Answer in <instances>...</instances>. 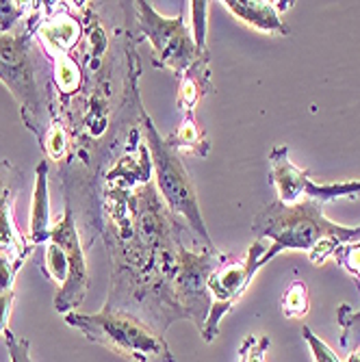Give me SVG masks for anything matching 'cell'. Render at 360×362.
<instances>
[{"mask_svg": "<svg viewBox=\"0 0 360 362\" xmlns=\"http://www.w3.org/2000/svg\"><path fill=\"white\" fill-rule=\"evenodd\" d=\"M11 306H13V291L0 293V334H5V330H9L7 325H9Z\"/></svg>", "mask_w": 360, "mask_h": 362, "instance_id": "cell-27", "label": "cell"}, {"mask_svg": "<svg viewBox=\"0 0 360 362\" xmlns=\"http://www.w3.org/2000/svg\"><path fill=\"white\" fill-rule=\"evenodd\" d=\"M133 5L137 11L144 37L152 46V63L156 68L174 72L180 78L193 65V61L200 54H204L195 46L185 18L182 16L166 18L150 3H133Z\"/></svg>", "mask_w": 360, "mask_h": 362, "instance_id": "cell-5", "label": "cell"}, {"mask_svg": "<svg viewBox=\"0 0 360 362\" xmlns=\"http://www.w3.org/2000/svg\"><path fill=\"white\" fill-rule=\"evenodd\" d=\"M0 81L18 100L26 126L42 137L40 122L44 103L28 33H0Z\"/></svg>", "mask_w": 360, "mask_h": 362, "instance_id": "cell-4", "label": "cell"}, {"mask_svg": "<svg viewBox=\"0 0 360 362\" xmlns=\"http://www.w3.org/2000/svg\"><path fill=\"white\" fill-rule=\"evenodd\" d=\"M269 170H272V182L278 189V202L298 204L302 200V195L306 197V187L310 182L308 172L293 165V163L289 160L286 148L278 146L272 150Z\"/></svg>", "mask_w": 360, "mask_h": 362, "instance_id": "cell-8", "label": "cell"}, {"mask_svg": "<svg viewBox=\"0 0 360 362\" xmlns=\"http://www.w3.org/2000/svg\"><path fill=\"white\" fill-rule=\"evenodd\" d=\"M16 193H18V187L13 185V180L0 174V252H7L20 260H26L28 252H24V247L26 250H33V247L13 226Z\"/></svg>", "mask_w": 360, "mask_h": 362, "instance_id": "cell-11", "label": "cell"}, {"mask_svg": "<svg viewBox=\"0 0 360 362\" xmlns=\"http://www.w3.org/2000/svg\"><path fill=\"white\" fill-rule=\"evenodd\" d=\"M310 300H308V288L302 280L291 282L289 288L282 295V313L291 319H298L308 315Z\"/></svg>", "mask_w": 360, "mask_h": 362, "instance_id": "cell-15", "label": "cell"}, {"mask_svg": "<svg viewBox=\"0 0 360 362\" xmlns=\"http://www.w3.org/2000/svg\"><path fill=\"white\" fill-rule=\"evenodd\" d=\"M44 148L48 152V156L54 160H59L65 154V150H68V135H65V128L59 122L50 124L48 130L44 133Z\"/></svg>", "mask_w": 360, "mask_h": 362, "instance_id": "cell-21", "label": "cell"}, {"mask_svg": "<svg viewBox=\"0 0 360 362\" xmlns=\"http://www.w3.org/2000/svg\"><path fill=\"white\" fill-rule=\"evenodd\" d=\"M50 241H54L57 245L63 247V252L68 254V262H70L68 280L61 284V291L54 298V308L63 315H68L83 304L87 286H89L87 258H85V252L81 245V237L76 233V223H74V215H72L70 206H65L63 217L57 223H52Z\"/></svg>", "mask_w": 360, "mask_h": 362, "instance_id": "cell-7", "label": "cell"}, {"mask_svg": "<svg viewBox=\"0 0 360 362\" xmlns=\"http://www.w3.org/2000/svg\"><path fill=\"white\" fill-rule=\"evenodd\" d=\"M144 126H146V141H148V150L152 154V168L156 174V185L158 191L166 200L170 213L178 215L189 230H193L195 241L204 243V247L215 250L207 226L198 206V193L193 189V182L185 170V165L180 163V154L176 150L170 148V144L163 139L154 124L150 122L148 115H144Z\"/></svg>", "mask_w": 360, "mask_h": 362, "instance_id": "cell-3", "label": "cell"}, {"mask_svg": "<svg viewBox=\"0 0 360 362\" xmlns=\"http://www.w3.org/2000/svg\"><path fill=\"white\" fill-rule=\"evenodd\" d=\"M233 16H237L248 26L260 33H278V35H289L286 24L280 20V11L286 5L274 7V3H263V0H226L221 3Z\"/></svg>", "mask_w": 360, "mask_h": 362, "instance_id": "cell-9", "label": "cell"}, {"mask_svg": "<svg viewBox=\"0 0 360 362\" xmlns=\"http://www.w3.org/2000/svg\"><path fill=\"white\" fill-rule=\"evenodd\" d=\"M332 258H337V260L341 262V265L358 280V286H360V237L354 239V241L343 243V245L335 252Z\"/></svg>", "mask_w": 360, "mask_h": 362, "instance_id": "cell-18", "label": "cell"}, {"mask_svg": "<svg viewBox=\"0 0 360 362\" xmlns=\"http://www.w3.org/2000/svg\"><path fill=\"white\" fill-rule=\"evenodd\" d=\"M5 343L9 349V358L11 362H30V351H28V341L24 339H16L13 332L5 330Z\"/></svg>", "mask_w": 360, "mask_h": 362, "instance_id": "cell-25", "label": "cell"}, {"mask_svg": "<svg viewBox=\"0 0 360 362\" xmlns=\"http://www.w3.org/2000/svg\"><path fill=\"white\" fill-rule=\"evenodd\" d=\"M269 247L272 243L267 239H256V243L250 247V252L243 258L226 260L211 274L207 282V288L211 295V310H209L204 327L200 330L207 343H211L217 337L219 321L223 319V315L237 304V300L245 293L256 272L269 260Z\"/></svg>", "mask_w": 360, "mask_h": 362, "instance_id": "cell-6", "label": "cell"}, {"mask_svg": "<svg viewBox=\"0 0 360 362\" xmlns=\"http://www.w3.org/2000/svg\"><path fill=\"white\" fill-rule=\"evenodd\" d=\"M207 11H209V3H191L193 42L200 52H207Z\"/></svg>", "mask_w": 360, "mask_h": 362, "instance_id": "cell-23", "label": "cell"}, {"mask_svg": "<svg viewBox=\"0 0 360 362\" xmlns=\"http://www.w3.org/2000/svg\"><path fill=\"white\" fill-rule=\"evenodd\" d=\"M345 362H360V345H356V347L352 349V354L347 356Z\"/></svg>", "mask_w": 360, "mask_h": 362, "instance_id": "cell-28", "label": "cell"}, {"mask_svg": "<svg viewBox=\"0 0 360 362\" xmlns=\"http://www.w3.org/2000/svg\"><path fill=\"white\" fill-rule=\"evenodd\" d=\"M302 337L306 339V343H308V347H310V354H313V360L315 362H343L337 354H335V349L325 343V341H321L317 334H313V330L308 325H302Z\"/></svg>", "mask_w": 360, "mask_h": 362, "instance_id": "cell-22", "label": "cell"}, {"mask_svg": "<svg viewBox=\"0 0 360 362\" xmlns=\"http://www.w3.org/2000/svg\"><path fill=\"white\" fill-rule=\"evenodd\" d=\"M252 230L258 239L272 243L269 260L284 250H304L315 265L332 258L343 243L360 237V226L349 228L330 221L323 215L321 202L313 197H304L298 204L274 202L265 206Z\"/></svg>", "mask_w": 360, "mask_h": 362, "instance_id": "cell-1", "label": "cell"}, {"mask_svg": "<svg viewBox=\"0 0 360 362\" xmlns=\"http://www.w3.org/2000/svg\"><path fill=\"white\" fill-rule=\"evenodd\" d=\"M50 197H48V160H42L35 172V191L30 202V221H28V245H40L50 241Z\"/></svg>", "mask_w": 360, "mask_h": 362, "instance_id": "cell-10", "label": "cell"}, {"mask_svg": "<svg viewBox=\"0 0 360 362\" xmlns=\"http://www.w3.org/2000/svg\"><path fill=\"white\" fill-rule=\"evenodd\" d=\"M269 337H245L239 347V362H265Z\"/></svg>", "mask_w": 360, "mask_h": 362, "instance_id": "cell-20", "label": "cell"}, {"mask_svg": "<svg viewBox=\"0 0 360 362\" xmlns=\"http://www.w3.org/2000/svg\"><path fill=\"white\" fill-rule=\"evenodd\" d=\"M166 141L178 154L185 152V154H193V156H207L209 150H211V144H209L207 135L202 133V128L198 126V122H195L193 115H185L180 126Z\"/></svg>", "mask_w": 360, "mask_h": 362, "instance_id": "cell-14", "label": "cell"}, {"mask_svg": "<svg viewBox=\"0 0 360 362\" xmlns=\"http://www.w3.org/2000/svg\"><path fill=\"white\" fill-rule=\"evenodd\" d=\"M44 269L48 274L50 280H54L57 284H63L68 280V272H70V262H68V254L63 252L61 245H57L54 241L46 243V262Z\"/></svg>", "mask_w": 360, "mask_h": 362, "instance_id": "cell-16", "label": "cell"}, {"mask_svg": "<svg viewBox=\"0 0 360 362\" xmlns=\"http://www.w3.org/2000/svg\"><path fill=\"white\" fill-rule=\"evenodd\" d=\"M337 321L343 330V339H341V345L347 347L349 339L356 341V345H360V310L354 313L347 304H343L339 308V315H337Z\"/></svg>", "mask_w": 360, "mask_h": 362, "instance_id": "cell-19", "label": "cell"}, {"mask_svg": "<svg viewBox=\"0 0 360 362\" xmlns=\"http://www.w3.org/2000/svg\"><path fill=\"white\" fill-rule=\"evenodd\" d=\"M211 91H213V83H211V70H209V52H204L195 59L191 68L180 76L178 107L185 111V115H193L195 107H198L202 103V98Z\"/></svg>", "mask_w": 360, "mask_h": 362, "instance_id": "cell-12", "label": "cell"}, {"mask_svg": "<svg viewBox=\"0 0 360 362\" xmlns=\"http://www.w3.org/2000/svg\"><path fill=\"white\" fill-rule=\"evenodd\" d=\"M22 262L24 260L11 256L7 252H0V293L13 291V280H16V274Z\"/></svg>", "mask_w": 360, "mask_h": 362, "instance_id": "cell-24", "label": "cell"}, {"mask_svg": "<svg viewBox=\"0 0 360 362\" xmlns=\"http://www.w3.org/2000/svg\"><path fill=\"white\" fill-rule=\"evenodd\" d=\"M354 195L360 197V182H354Z\"/></svg>", "mask_w": 360, "mask_h": 362, "instance_id": "cell-29", "label": "cell"}, {"mask_svg": "<svg viewBox=\"0 0 360 362\" xmlns=\"http://www.w3.org/2000/svg\"><path fill=\"white\" fill-rule=\"evenodd\" d=\"M54 57H57V85L63 93H72L79 87L76 63L65 54H54Z\"/></svg>", "mask_w": 360, "mask_h": 362, "instance_id": "cell-17", "label": "cell"}, {"mask_svg": "<svg viewBox=\"0 0 360 362\" xmlns=\"http://www.w3.org/2000/svg\"><path fill=\"white\" fill-rule=\"evenodd\" d=\"M0 33H3V26H0Z\"/></svg>", "mask_w": 360, "mask_h": 362, "instance_id": "cell-30", "label": "cell"}, {"mask_svg": "<svg viewBox=\"0 0 360 362\" xmlns=\"http://www.w3.org/2000/svg\"><path fill=\"white\" fill-rule=\"evenodd\" d=\"M37 35H40V40L44 42V46L48 50H52L57 54H65L79 42L81 30H79V24H76L74 18L61 13V16H57L52 20H46L40 26Z\"/></svg>", "mask_w": 360, "mask_h": 362, "instance_id": "cell-13", "label": "cell"}, {"mask_svg": "<svg viewBox=\"0 0 360 362\" xmlns=\"http://www.w3.org/2000/svg\"><path fill=\"white\" fill-rule=\"evenodd\" d=\"M72 327L85 334L91 343H98L130 362H176L170 345L154 332V327L144 319L115 306H105L95 315L68 313Z\"/></svg>", "mask_w": 360, "mask_h": 362, "instance_id": "cell-2", "label": "cell"}, {"mask_svg": "<svg viewBox=\"0 0 360 362\" xmlns=\"http://www.w3.org/2000/svg\"><path fill=\"white\" fill-rule=\"evenodd\" d=\"M22 16H24V7L20 3H0V26H3V33L13 28Z\"/></svg>", "mask_w": 360, "mask_h": 362, "instance_id": "cell-26", "label": "cell"}]
</instances>
